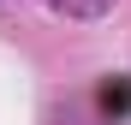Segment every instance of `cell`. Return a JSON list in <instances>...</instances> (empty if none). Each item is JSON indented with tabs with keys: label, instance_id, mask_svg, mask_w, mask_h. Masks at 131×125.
I'll return each mask as SVG.
<instances>
[{
	"label": "cell",
	"instance_id": "cell-2",
	"mask_svg": "<svg viewBox=\"0 0 131 125\" xmlns=\"http://www.w3.org/2000/svg\"><path fill=\"white\" fill-rule=\"evenodd\" d=\"M101 107L107 113H125L131 107V83H107V89H101Z\"/></svg>",
	"mask_w": 131,
	"mask_h": 125
},
{
	"label": "cell",
	"instance_id": "cell-1",
	"mask_svg": "<svg viewBox=\"0 0 131 125\" xmlns=\"http://www.w3.org/2000/svg\"><path fill=\"white\" fill-rule=\"evenodd\" d=\"M48 6H54V12H66V18H101L113 0H48Z\"/></svg>",
	"mask_w": 131,
	"mask_h": 125
}]
</instances>
